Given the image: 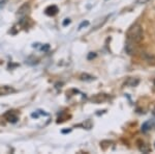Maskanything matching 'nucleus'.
I'll return each instance as SVG.
<instances>
[{
    "label": "nucleus",
    "mask_w": 155,
    "mask_h": 154,
    "mask_svg": "<svg viewBox=\"0 0 155 154\" xmlns=\"http://www.w3.org/2000/svg\"><path fill=\"white\" fill-rule=\"evenodd\" d=\"M105 99H107V97H105V94H98L96 95V96L91 98V100H92L93 102H95V103H100V102L105 101Z\"/></svg>",
    "instance_id": "obj_5"
},
{
    "label": "nucleus",
    "mask_w": 155,
    "mask_h": 154,
    "mask_svg": "<svg viewBox=\"0 0 155 154\" xmlns=\"http://www.w3.org/2000/svg\"><path fill=\"white\" fill-rule=\"evenodd\" d=\"M148 0H137V3L138 4H144V3H147Z\"/></svg>",
    "instance_id": "obj_11"
},
{
    "label": "nucleus",
    "mask_w": 155,
    "mask_h": 154,
    "mask_svg": "<svg viewBox=\"0 0 155 154\" xmlns=\"http://www.w3.org/2000/svg\"><path fill=\"white\" fill-rule=\"evenodd\" d=\"M30 11V5L28 3H24L17 11V16L19 17H25L28 14V11Z\"/></svg>",
    "instance_id": "obj_3"
},
{
    "label": "nucleus",
    "mask_w": 155,
    "mask_h": 154,
    "mask_svg": "<svg viewBox=\"0 0 155 154\" xmlns=\"http://www.w3.org/2000/svg\"><path fill=\"white\" fill-rule=\"evenodd\" d=\"M16 90L13 87H9V85H3V87H0V96H6V95L13 94L15 93Z\"/></svg>",
    "instance_id": "obj_2"
},
{
    "label": "nucleus",
    "mask_w": 155,
    "mask_h": 154,
    "mask_svg": "<svg viewBox=\"0 0 155 154\" xmlns=\"http://www.w3.org/2000/svg\"><path fill=\"white\" fill-rule=\"evenodd\" d=\"M94 56H95V54H94V53H91V54L88 56V58H89V59H90V58H92V57H94Z\"/></svg>",
    "instance_id": "obj_15"
},
{
    "label": "nucleus",
    "mask_w": 155,
    "mask_h": 154,
    "mask_svg": "<svg viewBox=\"0 0 155 154\" xmlns=\"http://www.w3.org/2000/svg\"><path fill=\"white\" fill-rule=\"evenodd\" d=\"M69 23H70V20H69V19H65V21H64V22H63V25H64V26H65V25L69 24Z\"/></svg>",
    "instance_id": "obj_12"
},
{
    "label": "nucleus",
    "mask_w": 155,
    "mask_h": 154,
    "mask_svg": "<svg viewBox=\"0 0 155 154\" xmlns=\"http://www.w3.org/2000/svg\"><path fill=\"white\" fill-rule=\"evenodd\" d=\"M153 82H154V85H155V79H154V81H153Z\"/></svg>",
    "instance_id": "obj_16"
},
{
    "label": "nucleus",
    "mask_w": 155,
    "mask_h": 154,
    "mask_svg": "<svg viewBox=\"0 0 155 154\" xmlns=\"http://www.w3.org/2000/svg\"><path fill=\"white\" fill-rule=\"evenodd\" d=\"M133 42H131V41H128L126 42V44H125V51H126V53L129 55H131V54H133L135 53V46H133Z\"/></svg>",
    "instance_id": "obj_4"
},
{
    "label": "nucleus",
    "mask_w": 155,
    "mask_h": 154,
    "mask_svg": "<svg viewBox=\"0 0 155 154\" xmlns=\"http://www.w3.org/2000/svg\"><path fill=\"white\" fill-rule=\"evenodd\" d=\"M5 117H6V119H8V121H9V122H13V123H15L16 121L18 120V116L16 115L14 111H9L8 114H6Z\"/></svg>",
    "instance_id": "obj_7"
},
{
    "label": "nucleus",
    "mask_w": 155,
    "mask_h": 154,
    "mask_svg": "<svg viewBox=\"0 0 155 154\" xmlns=\"http://www.w3.org/2000/svg\"><path fill=\"white\" fill-rule=\"evenodd\" d=\"M138 85V78H129L127 81H126V85L128 87H135V85Z\"/></svg>",
    "instance_id": "obj_8"
},
{
    "label": "nucleus",
    "mask_w": 155,
    "mask_h": 154,
    "mask_svg": "<svg viewBox=\"0 0 155 154\" xmlns=\"http://www.w3.org/2000/svg\"><path fill=\"white\" fill-rule=\"evenodd\" d=\"M80 78H81V80H83V81H92V80H94V77L93 76H91V75H89V74H82L81 76H80Z\"/></svg>",
    "instance_id": "obj_9"
},
{
    "label": "nucleus",
    "mask_w": 155,
    "mask_h": 154,
    "mask_svg": "<svg viewBox=\"0 0 155 154\" xmlns=\"http://www.w3.org/2000/svg\"><path fill=\"white\" fill-rule=\"evenodd\" d=\"M57 11H58L57 6L52 5V6H49V8H47L46 14H47V15H49V16H54V15H56V14H57Z\"/></svg>",
    "instance_id": "obj_6"
},
{
    "label": "nucleus",
    "mask_w": 155,
    "mask_h": 154,
    "mask_svg": "<svg viewBox=\"0 0 155 154\" xmlns=\"http://www.w3.org/2000/svg\"><path fill=\"white\" fill-rule=\"evenodd\" d=\"M5 3H6V0H1V1H0V6H3Z\"/></svg>",
    "instance_id": "obj_13"
},
{
    "label": "nucleus",
    "mask_w": 155,
    "mask_h": 154,
    "mask_svg": "<svg viewBox=\"0 0 155 154\" xmlns=\"http://www.w3.org/2000/svg\"><path fill=\"white\" fill-rule=\"evenodd\" d=\"M138 149H140V151H142L143 153H148L150 150L149 147H148L145 143H142L141 145H138Z\"/></svg>",
    "instance_id": "obj_10"
},
{
    "label": "nucleus",
    "mask_w": 155,
    "mask_h": 154,
    "mask_svg": "<svg viewBox=\"0 0 155 154\" xmlns=\"http://www.w3.org/2000/svg\"><path fill=\"white\" fill-rule=\"evenodd\" d=\"M127 39L133 43H138L143 40V29L141 25L135 24L128 29Z\"/></svg>",
    "instance_id": "obj_1"
},
{
    "label": "nucleus",
    "mask_w": 155,
    "mask_h": 154,
    "mask_svg": "<svg viewBox=\"0 0 155 154\" xmlns=\"http://www.w3.org/2000/svg\"><path fill=\"white\" fill-rule=\"evenodd\" d=\"M88 24H89V22H83L81 25H80V28H82V27H83L84 25H88Z\"/></svg>",
    "instance_id": "obj_14"
}]
</instances>
